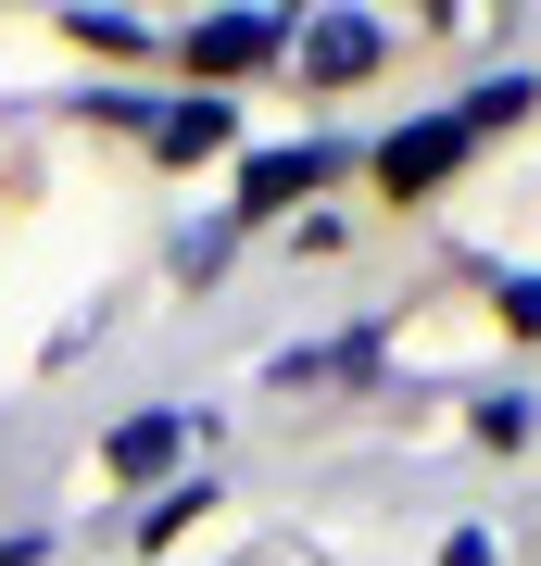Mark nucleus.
Segmentation results:
<instances>
[{
	"label": "nucleus",
	"mask_w": 541,
	"mask_h": 566,
	"mask_svg": "<svg viewBox=\"0 0 541 566\" xmlns=\"http://www.w3.org/2000/svg\"><path fill=\"white\" fill-rule=\"evenodd\" d=\"M353 164V139H327V126H302V139H264L252 164H240V214L264 227V214H290V202H315L327 177Z\"/></svg>",
	"instance_id": "nucleus-3"
},
{
	"label": "nucleus",
	"mask_w": 541,
	"mask_h": 566,
	"mask_svg": "<svg viewBox=\"0 0 541 566\" xmlns=\"http://www.w3.org/2000/svg\"><path fill=\"white\" fill-rule=\"evenodd\" d=\"M290 39H302V13H278V0H240V13H201V25H177V76L227 102L240 76L290 63Z\"/></svg>",
	"instance_id": "nucleus-1"
},
{
	"label": "nucleus",
	"mask_w": 541,
	"mask_h": 566,
	"mask_svg": "<svg viewBox=\"0 0 541 566\" xmlns=\"http://www.w3.org/2000/svg\"><path fill=\"white\" fill-rule=\"evenodd\" d=\"M189 516H215V479H164L152 516H139V542H189Z\"/></svg>",
	"instance_id": "nucleus-11"
},
{
	"label": "nucleus",
	"mask_w": 541,
	"mask_h": 566,
	"mask_svg": "<svg viewBox=\"0 0 541 566\" xmlns=\"http://www.w3.org/2000/svg\"><path fill=\"white\" fill-rule=\"evenodd\" d=\"M365 365H378V327H353V340H290L264 378L278 390H341V378H365Z\"/></svg>",
	"instance_id": "nucleus-8"
},
{
	"label": "nucleus",
	"mask_w": 541,
	"mask_h": 566,
	"mask_svg": "<svg viewBox=\"0 0 541 566\" xmlns=\"http://www.w3.org/2000/svg\"><path fill=\"white\" fill-rule=\"evenodd\" d=\"M63 39L101 51V63H126V51H152V25H139V13H63Z\"/></svg>",
	"instance_id": "nucleus-12"
},
{
	"label": "nucleus",
	"mask_w": 541,
	"mask_h": 566,
	"mask_svg": "<svg viewBox=\"0 0 541 566\" xmlns=\"http://www.w3.org/2000/svg\"><path fill=\"white\" fill-rule=\"evenodd\" d=\"M441 566H503V542H491V528H454V542H441Z\"/></svg>",
	"instance_id": "nucleus-14"
},
{
	"label": "nucleus",
	"mask_w": 541,
	"mask_h": 566,
	"mask_svg": "<svg viewBox=\"0 0 541 566\" xmlns=\"http://www.w3.org/2000/svg\"><path fill=\"white\" fill-rule=\"evenodd\" d=\"M201 428H215L201 403H139V416H114V428H101V479H114V491H164Z\"/></svg>",
	"instance_id": "nucleus-2"
},
{
	"label": "nucleus",
	"mask_w": 541,
	"mask_h": 566,
	"mask_svg": "<svg viewBox=\"0 0 541 566\" xmlns=\"http://www.w3.org/2000/svg\"><path fill=\"white\" fill-rule=\"evenodd\" d=\"M466 428H479L491 453H529V428H541V403H529V390H479V403H466Z\"/></svg>",
	"instance_id": "nucleus-10"
},
{
	"label": "nucleus",
	"mask_w": 541,
	"mask_h": 566,
	"mask_svg": "<svg viewBox=\"0 0 541 566\" xmlns=\"http://www.w3.org/2000/svg\"><path fill=\"white\" fill-rule=\"evenodd\" d=\"M466 151H479V126H466V114L441 102V114H416V126H391V139L365 151V164H378V189H391V202H428V189H441V177H454Z\"/></svg>",
	"instance_id": "nucleus-4"
},
{
	"label": "nucleus",
	"mask_w": 541,
	"mask_h": 566,
	"mask_svg": "<svg viewBox=\"0 0 541 566\" xmlns=\"http://www.w3.org/2000/svg\"><path fill=\"white\" fill-rule=\"evenodd\" d=\"M391 63V25L378 13H302V39H290V76L302 88H365Z\"/></svg>",
	"instance_id": "nucleus-5"
},
{
	"label": "nucleus",
	"mask_w": 541,
	"mask_h": 566,
	"mask_svg": "<svg viewBox=\"0 0 541 566\" xmlns=\"http://www.w3.org/2000/svg\"><path fill=\"white\" fill-rule=\"evenodd\" d=\"M240 240H252V214H240V202H227V214H189V227H177V240H164V264H177V277H189V290H215V277H227V264H240Z\"/></svg>",
	"instance_id": "nucleus-7"
},
{
	"label": "nucleus",
	"mask_w": 541,
	"mask_h": 566,
	"mask_svg": "<svg viewBox=\"0 0 541 566\" xmlns=\"http://www.w3.org/2000/svg\"><path fill=\"white\" fill-rule=\"evenodd\" d=\"M491 315L517 327V340H541V277H529V264H517V277H491Z\"/></svg>",
	"instance_id": "nucleus-13"
},
{
	"label": "nucleus",
	"mask_w": 541,
	"mask_h": 566,
	"mask_svg": "<svg viewBox=\"0 0 541 566\" xmlns=\"http://www.w3.org/2000/svg\"><path fill=\"white\" fill-rule=\"evenodd\" d=\"M278 566H315V554H278Z\"/></svg>",
	"instance_id": "nucleus-15"
},
{
	"label": "nucleus",
	"mask_w": 541,
	"mask_h": 566,
	"mask_svg": "<svg viewBox=\"0 0 541 566\" xmlns=\"http://www.w3.org/2000/svg\"><path fill=\"white\" fill-rule=\"evenodd\" d=\"M454 114L479 126V139H503V126H529V114H541V76H479V88H466Z\"/></svg>",
	"instance_id": "nucleus-9"
},
{
	"label": "nucleus",
	"mask_w": 541,
	"mask_h": 566,
	"mask_svg": "<svg viewBox=\"0 0 541 566\" xmlns=\"http://www.w3.org/2000/svg\"><path fill=\"white\" fill-rule=\"evenodd\" d=\"M139 139H152V164H227L240 151V114H227L215 88H177V102L139 114Z\"/></svg>",
	"instance_id": "nucleus-6"
}]
</instances>
